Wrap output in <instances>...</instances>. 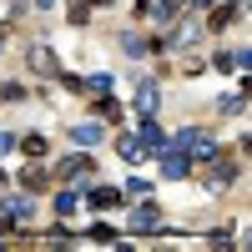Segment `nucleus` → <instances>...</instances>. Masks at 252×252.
I'll return each mask as SVG.
<instances>
[{
    "label": "nucleus",
    "instance_id": "nucleus-1",
    "mask_svg": "<svg viewBox=\"0 0 252 252\" xmlns=\"http://www.w3.org/2000/svg\"><path fill=\"white\" fill-rule=\"evenodd\" d=\"M136 141H141V152H161V146H166L161 126H157L152 116H141V126H136Z\"/></svg>",
    "mask_w": 252,
    "mask_h": 252
},
{
    "label": "nucleus",
    "instance_id": "nucleus-2",
    "mask_svg": "<svg viewBox=\"0 0 252 252\" xmlns=\"http://www.w3.org/2000/svg\"><path fill=\"white\" fill-rule=\"evenodd\" d=\"M56 177H91V157H61Z\"/></svg>",
    "mask_w": 252,
    "mask_h": 252
},
{
    "label": "nucleus",
    "instance_id": "nucleus-3",
    "mask_svg": "<svg viewBox=\"0 0 252 252\" xmlns=\"http://www.w3.org/2000/svg\"><path fill=\"white\" fill-rule=\"evenodd\" d=\"M161 227V212L157 207H141V212H131V232H157Z\"/></svg>",
    "mask_w": 252,
    "mask_h": 252
},
{
    "label": "nucleus",
    "instance_id": "nucleus-4",
    "mask_svg": "<svg viewBox=\"0 0 252 252\" xmlns=\"http://www.w3.org/2000/svg\"><path fill=\"white\" fill-rule=\"evenodd\" d=\"M71 141H76V146H96V141H106V131H101L96 121H81L76 131H71Z\"/></svg>",
    "mask_w": 252,
    "mask_h": 252
},
{
    "label": "nucleus",
    "instance_id": "nucleus-5",
    "mask_svg": "<svg viewBox=\"0 0 252 252\" xmlns=\"http://www.w3.org/2000/svg\"><path fill=\"white\" fill-rule=\"evenodd\" d=\"M187 166H192L187 152H166V146H161V172H166V177H187Z\"/></svg>",
    "mask_w": 252,
    "mask_h": 252
},
{
    "label": "nucleus",
    "instance_id": "nucleus-6",
    "mask_svg": "<svg viewBox=\"0 0 252 252\" xmlns=\"http://www.w3.org/2000/svg\"><path fill=\"white\" fill-rule=\"evenodd\" d=\"M116 202H121V192H116V187H96V182H91V207H101V212H111Z\"/></svg>",
    "mask_w": 252,
    "mask_h": 252
},
{
    "label": "nucleus",
    "instance_id": "nucleus-7",
    "mask_svg": "<svg viewBox=\"0 0 252 252\" xmlns=\"http://www.w3.org/2000/svg\"><path fill=\"white\" fill-rule=\"evenodd\" d=\"M136 111H141V116L157 111V86H152V81H146V86H136Z\"/></svg>",
    "mask_w": 252,
    "mask_h": 252
},
{
    "label": "nucleus",
    "instance_id": "nucleus-8",
    "mask_svg": "<svg viewBox=\"0 0 252 252\" xmlns=\"http://www.w3.org/2000/svg\"><path fill=\"white\" fill-rule=\"evenodd\" d=\"M31 66H35L40 76H56V56H51L46 46H35V51H31Z\"/></svg>",
    "mask_w": 252,
    "mask_h": 252
},
{
    "label": "nucleus",
    "instance_id": "nucleus-9",
    "mask_svg": "<svg viewBox=\"0 0 252 252\" xmlns=\"http://www.w3.org/2000/svg\"><path fill=\"white\" fill-rule=\"evenodd\" d=\"M232 177H237V166H232V161H212V172H207V182H212V187H227Z\"/></svg>",
    "mask_w": 252,
    "mask_h": 252
},
{
    "label": "nucleus",
    "instance_id": "nucleus-10",
    "mask_svg": "<svg viewBox=\"0 0 252 252\" xmlns=\"http://www.w3.org/2000/svg\"><path fill=\"white\" fill-rule=\"evenodd\" d=\"M5 217H10V222H26V217H31V197H10V202H5Z\"/></svg>",
    "mask_w": 252,
    "mask_h": 252
},
{
    "label": "nucleus",
    "instance_id": "nucleus-11",
    "mask_svg": "<svg viewBox=\"0 0 252 252\" xmlns=\"http://www.w3.org/2000/svg\"><path fill=\"white\" fill-rule=\"evenodd\" d=\"M20 146H26V157H46V136H35V131L20 141Z\"/></svg>",
    "mask_w": 252,
    "mask_h": 252
},
{
    "label": "nucleus",
    "instance_id": "nucleus-12",
    "mask_svg": "<svg viewBox=\"0 0 252 252\" xmlns=\"http://www.w3.org/2000/svg\"><path fill=\"white\" fill-rule=\"evenodd\" d=\"M121 157H126V161H141V141H136V136H121Z\"/></svg>",
    "mask_w": 252,
    "mask_h": 252
},
{
    "label": "nucleus",
    "instance_id": "nucleus-13",
    "mask_svg": "<svg viewBox=\"0 0 252 252\" xmlns=\"http://www.w3.org/2000/svg\"><path fill=\"white\" fill-rule=\"evenodd\" d=\"M56 212L71 217V212H76V192H56Z\"/></svg>",
    "mask_w": 252,
    "mask_h": 252
},
{
    "label": "nucleus",
    "instance_id": "nucleus-14",
    "mask_svg": "<svg viewBox=\"0 0 252 252\" xmlns=\"http://www.w3.org/2000/svg\"><path fill=\"white\" fill-rule=\"evenodd\" d=\"M20 182H26V187H31V192H40V187H46V172H40V166H31V172H26V177H20Z\"/></svg>",
    "mask_w": 252,
    "mask_h": 252
},
{
    "label": "nucleus",
    "instance_id": "nucleus-15",
    "mask_svg": "<svg viewBox=\"0 0 252 252\" xmlns=\"http://www.w3.org/2000/svg\"><path fill=\"white\" fill-rule=\"evenodd\" d=\"M146 192H152V182H141V177L126 182V197H146Z\"/></svg>",
    "mask_w": 252,
    "mask_h": 252
},
{
    "label": "nucleus",
    "instance_id": "nucleus-16",
    "mask_svg": "<svg viewBox=\"0 0 252 252\" xmlns=\"http://www.w3.org/2000/svg\"><path fill=\"white\" fill-rule=\"evenodd\" d=\"M86 15H91V0H71V20H76V26H81Z\"/></svg>",
    "mask_w": 252,
    "mask_h": 252
},
{
    "label": "nucleus",
    "instance_id": "nucleus-17",
    "mask_svg": "<svg viewBox=\"0 0 252 252\" xmlns=\"http://www.w3.org/2000/svg\"><path fill=\"white\" fill-rule=\"evenodd\" d=\"M101 116H106V121H121V101H101Z\"/></svg>",
    "mask_w": 252,
    "mask_h": 252
},
{
    "label": "nucleus",
    "instance_id": "nucleus-18",
    "mask_svg": "<svg viewBox=\"0 0 252 252\" xmlns=\"http://www.w3.org/2000/svg\"><path fill=\"white\" fill-rule=\"evenodd\" d=\"M0 101H26V86H0Z\"/></svg>",
    "mask_w": 252,
    "mask_h": 252
},
{
    "label": "nucleus",
    "instance_id": "nucleus-19",
    "mask_svg": "<svg viewBox=\"0 0 252 252\" xmlns=\"http://www.w3.org/2000/svg\"><path fill=\"white\" fill-rule=\"evenodd\" d=\"M10 146H15V136H10V131H0V152H10Z\"/></svg>",
    "mask_w": 252,
    "mask_h": 252
},
{
    "label": "nucleus",
    "instance_id": "nucleus-20",
    "mask_svg": "<svg viewBox=\"0 0 252 252\" xmlns=\"http://www.w3.org/2000/svg\"><path fill=\"white\" fill-rule=\"evenodd\" d=\"M187 5H197V10H202V5H212V0H187Z\"/></svg>",
    "mask_w": 252,
    "mask_h": 252
},
{
    "label": "nucleus",
    "instance_id": "nucleus-21",
    "mask_svg": "<svg viewBox=\"0 0 252 252\" xmlns=\"http://www.w3.org/2000/svg\"><path fill=\"white\" fill-rule=\"evenodd\" d=\"M35 5H56V0H35Z\"/></svg>",
    "mask_w": 252,
    "mask_h": 252
},
{
    "label": "nucleus",
    "instance_id": "nucleus-22",
    "mask_svg": "<svg viewBox=\"0 0 252 252\" xmlns=\"http://www.w3.org/2000/svg\"><path fill=\"white\" fill-rule=\"evenodd\" d=\"M0 46H5V35H0Z\"/></svg>",
    "mask_w": 252,
    "mask_h": 252
}]
</instances>
